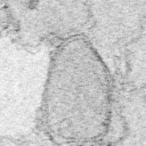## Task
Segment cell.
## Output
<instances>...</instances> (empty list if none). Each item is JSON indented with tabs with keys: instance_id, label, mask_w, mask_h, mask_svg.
<instances>
[{
	"instance_id": "4",
	"label": "cell",
	"mask_w": 146,
	"mask_h": 146,
	"mask_svg": "<svg viewBox=\"0 0 146 146\" xmlns=\"http://www.w3.org/2000/svg\"><path fill=\"white\" fill-rule=\"evenodd\" d=\"M123 135L120 146H146V91L130 89L120 100Z\"/></svg>"
},
{
	"instance_id": "6",
	"label": "cell",
	"mask_w": 146,
	"mask_h": 146,
	"mask_svg": "<svg viewBox=\"0 0 146 146\" xmlns=\"http://www.w3.org/2000/svg\"><path fill=\"white\" fill-rule=\"evenodd\" d=\"M0 146H47L43 141L32 138H3Z\"/></svg>"
},
{
	"instance_id": "2",
	"label": "cell",
	"mask_w": 146,
	"mask_h": 146,
	"mask_svg": "<svg viewBox=\"0 0 146 146\" xmlns=\"http://www.w3.org/2000/svg\"><path fill=\"white\" fill-rule=\"evenodd\" d=\"M13 16L17 21L18 31L29 41L58 36L64 41L81 35V30L92 18L90 3L36 1L16 2Z\"/></svg>"
},
{
	"instance_id": "5",
	"label": "cell",
	"mask_w": 146,
	"mask_h": 146,
	"mask_svg": "<svg viewBox=\"0 0 146 146\" xmlns=\"http://www.w3.org/2000/svg\"><path fill=\"white\" fill-rule=\"evenodd\" d=\"M125 76L130 89L146 91V21L124 50Z\"/></svg>"
},
{
	"instance_id": "3",
	"label": "cell",
	"mask_w": 146,
	"mask_h": 146,
	"mask_svg": "<svg viewBox=\"0 0 146 146\" xmlns=\"http://www.w3.org/2000/svg\"><path fill=\"white\" fill-rule=\"evenodd\" d=\"M90 8L105 42L124 50L146 21V1L95 2Z\"/></svg>"
},
{
	"instance_id": "7",
	"label": "cell",
	"mask_w": 146,
	"mask_h": 146,
	"mask_svg": "<svg viewBox=\"0 0 146 146\" xmlns=\"http://www.w3.org/2000/svg\"><path fill=\"white\" fill-rule=\"evenodd\" d=\"M64 146H98L96 143H83V144H70Z\"/></svg>"
},
{
	"instance_id": "1",
	"label": "cell",
	"mask_w": 146,
	"mask_h": 146,
	"mask_svg": "<svg viewBox=\"0 0 146 146\" xmlns=\"http://www.w3.org/2000/svg\"><path fill=\"white\" fill-rule=\"evenodd\" d=\"M112 86L106 62L82 35L54 51L42 97V117L57 145L96 143L108 128Z\"/></svg>"
}]
</instances>
